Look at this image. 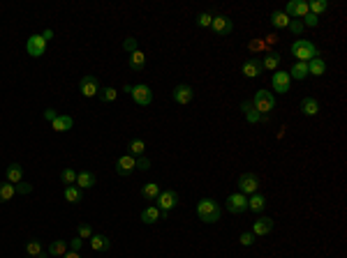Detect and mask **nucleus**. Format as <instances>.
<instances>
[{
	"instance_id": "nucleus-20",
	"label": "nucleus",
	"mask_w": 347,
	"mask_h": 258,
	"mask_svg": "<svg viewBox=\"0 0 347 258\" xmlns=\"http://www.w3.org/2000/svg\"><path fill=\"white\" fill-rule=\"evenodd\" d=\"M299 111H301L303 115H308V118H312V115L319 113V102H317L315 97H303L301 106H299Z\"/></svg>"
},
{
	"instance_id": "nucleus-40",
	"label": "nucleus",
	"mask_w": 347,
	"mask_h": 258,
	"mask_svg": "<svg viewBox=\"0 0 347 258\" xmlns=\"http://www.w3.org/2000/svg\"><path fill=\"white\" fill-rule=\"evenodd\" d=\"M76 233H79L81 240H91L93 238V229L88 226V223H79V226H76Z\"/></svg>"
},
{
	"instance_id": "nucleus-30",
	"label": "nucleus",
	"mask_w": 347,
	"mask_h": 258,
	"mask_svg": "<svg viewBox=\"0 0 347 258\" xmlns=\"http://www.w3.org/2000/svg\"><path fill=\"white\" fill-rule=\"evenodd\" d=\"M289 21H292V19H289V16H287L282 10H276L271 14V23H273V28H278V30L287 28V25H289Z\"/></svg>"
},
{
	"instance_id": "nucleus-26",
	"label": "nucleus",
	"mask_w": 347,
	"mask_h": 258,
	"mask_svg": "<svg viewBox=\"0 0 347 258\" xmlns=\"http://www.w3.org/2000/svg\"><path fill=\"white\" fill-rule=\"evenodd\" d=\"M264 208H266V199H264L262 194L257 191V194H252L250 199H248V210H252L255 214H259V212H264Z\"/></svg>"
},
{
	"instance_id": "nucleus-5",
	"label": "nucleus",
	"mask_w": 347,
	"mask_h": 258,
	"mask_svg": "<svg viewBox=\"0 0 347 258\" xmlns=\"http://www.w3.org/2000/svg\"><path fill=\"white\" fill-rule=\"evenodd\" d=\"M238 184V191L243 194V196H252V194L259 191V178H257L255 173H241L236 180Z\"/></svg>"
},
{
	"instance_id": "nucleus-10",
	"label": "nucleus",
	"mask_w": 347,
	"mask_h": 258,
	"mask_svg": "<svg viewBox=\"0 0 347 258\" xmlns=\"http://www.w3.org/2000/svg\"><path fill=\"white\" fill-rule=\"evenodd\" d=\"M271 85H273V90H276L278 94H287L289 92V88H292V79H289L287 72L278 70V72H273V76H271Z\"/></svg>"
},
{
	"instance_id": "nucleus-46",
	"label": "nucleus",
	"mask_w": 347,
	"mask_h": 258,
	"mask_svg": "<svg viewBox=\"0 0 347 258\" xmlns=\"http://www.w3.org/2000/svg\"><path fill=\"white\" fill-rule=\"evenodd\" d=\"M44 118L49 120V122H54V120L58 118V113H56V109H46V111H44Z\"/></svg>"
},
{
	"instance_id": "nucleus-37",
	"label": "nucleus",
	"mask_w": 347,
	"mask_h": 258,
	"mask_svg": "<svg viewBox=\"0 0 347 258\" xmlns=\"http://www.w3.org/2000/svg\"><path fill=\"white\" fill-rule=\"evenodd\" d=\"M61 182L65 184V187H72V184H76V171H74V169H63V171H61Z\"/></svg>"
},
{
	"instance_id": "nucleus-18",
	"label": "nucleus",
	"mask_w": 347,
	"mask_h": 258,
	"mask_svg": "<svg viewBox=\"0 0 347 258\" xmlns=\"http://www.w3.org/2000/svg\"><path fill=\"white\" fill-rule=\"evenodd\" d=\"M51 127L56 129V132H70L72 127H74V118H72V115H67V113H58V118L54 120V122H51Z\"/></svg>"
},
{
	"instance_id": "nucleus-35",
	"label": "nucleus",
	"mask_w": 347,
	"mask_h": 258,
	"mask_svg": "<svg viewBox=\"0 0 347 258\" xmlns=\"http://www.w3.org/2000/svg\"><path fill=\"white\" fill-rule=\"evenodd\" d=\"M262 67L269 72H278V67H280V55L278 53H269L266 58L262 60Z\"/></svg>"
},
{
	"instance_id": "nucleus-31",
	"label": "nucleus",
	"mask_w": 347,
	"mask_h": 258,
	"mask_svg": "<svg viewBox=\"0 0 347 258\" xmlns=\"http://www.w3.org/2000/svg\"><path fill=\"white\" fill-rule=\"evenodd\" d=\"M67 253V242L65 240H54L49 244V256H56V258H63Z\"/></svg>"
},
{
	"instance_id": "nucleus-3",
	"label": "nucleus",
	"mask_w": 347,
	"mask_h": 258,
	"mask_svg": "<svg viewBox=\"0 0 347 258\" xmlns=\"http://www.w3.org/2000/svg\"><path fill=\"white\" fill-rule=\"evenodd\" d=\"M252 106H255L257 113L266 118V115L276 109V94H273L271 90H257L255 97H252Z\"/></svg>"
},
{
	"instance_id": "nucleus-1",
	"label": "nucleus",
	"mask_w": 347,
	"mask_h": 258,
	"mask_svg": "<svg viewBox=\"0 0 347 258\" xmlns=\"http://www.w3.org/2000/svg\"><path fill=\"white\" fill-rule=\"evenodd\" d=\"M197 217L204 223H218L222 217V208L216 199H201L197 203Z\"/></svg>"
},
{
	"instance_id": "nucleus-14",
	"label": "nucleus",
	"mask_w": 347,
	"mask_h": 258,
	"mask_svg": "<svg viewBox=\"0 0 347 258\" xmlns=\"http://www.w3.org/2000/svg\"><path fill=\"white\" fill-rule=\"evenodd\" d=\"M255 238H264V235L273 233V219L271 217H257L255 223H252V231H250Z\"/></svg>"
},
{
	"instance_id": "nucleus-51",
	"label": "nucleus",
	"mask_w": 347,
	"mask_h": 258,
	"mask_svg": "<svg viewBox=\"0 0 347 258\" xmlns=\"http://www.w3.org/2000/svg\"><path fill=\"white\" fill-rule=\"evenodd\" d=\"M63 258H81V253H79V251H67Z\"/></svg>"
},
{
	"instance_id": "nucleus-32",
	"label": "nucleus",
	"mask_w": 347,
	"mask_h": 258,
	"mask_svg": "<svg viewBox=\"0 0 347 258\" xmlns=\"http://www.w3.org/2000/svg\"><path fill=\"white\" fill-rule=\"evenodd\" d=\"M160 184L157 182H148V184H144V187H141V196H144V199L146 201H153V199H157V196H160Z\"/></svg>"
},
{
	"instance_id": "nucleus-52",
	"label": "nucleus",
	"mask_w": 347,
	"mask_h": 258,
	"mask_svg": "<svg viewBox=\"0 0 347 258\" xmlns=\"http://www.w3.org/2000/svg\"><path fill=\"white\" fill-rule=\"evenodd\" d=\"M28 258H31V256H28Z\"/></svg>"
},
{
	"instance_id": "nucleus-50",
	"label": "nucleus",
	"mask_w": 347,
	"mask_h": 258,
	"mask_svg": "<svg viewBox=\"0 0 347 258\" xmlns=\"http://www.w3.org/2000/svg\"><path fill=\"white\" fill-rule=\"evenodd\" d=\"M42 37H44V42H49L51 37H54V30H51V28H49V30H44V33H42Z\"/></svg>"
},
{
	"instance_id": "nucleus-36",
	"label": "nucleus",
	"mask_w": 347,
	"mask_h": 258,
	"mask_svg": "<svg viewBox=\"0 0 347 258\" xmlns=\"http://www.w3.org/2000/svg\"><path fill=\"white\" fill-rule=\"evenodd\" d=\"M127 148H130V154H132V157H141V154L146 152V143H144L141 139H132Z\"/></svg>"
},
{
	"instance_id": "nucleus-43",
	"label": "nucleus",
	"mask_w": 347,
	"mask_h": 258,
	"mask_svg": "<svg viewBox=\"0 0 347 258\" xmlns=\"http://www.w3.org/2000/svg\"><path fill=\"white\" fill-rule=\"evenodd\" d=\"M123 49H125L127 53H135V51H139V44H137V37H127V40L123 42Z\"/></svg>"
},
{
	"instance_id": "nucleus-9",
	"label": "nucleus",
	"mask_w": 347,
	"mask_h": 258,
	"mask_svg": "<svg viewBox=\"0 0 347 258\" xmlns=\"http://www.w3.org/2000/svg\"><path fill=\"white\" fill-rule=\"evenodd\" d=\"M211 30L216 33V35L227 37V35H231V30H234V21H231L229 16H225V14H213Z\"/></svg>"
},
{
	"instance_id": "nucleus-4",
	"label": "nucleus",
	"mask_w": 347,
	"mask_h": 258,
	"mask_svg": "<svg viewBox=\"0 0 347 258\" xmlns=\"http://www.w3.org/2000/svg\"><path fill=\"white\" fill-rule=\"evenodd\" d=\"M125 90L127 94L132 97V102H135L137 106H151V102H153V90L148 88L146 83H137V85H125Z\"/></svg>"
},
{
	"instance_id": "nucleus-8",
	"label": "nucleus",
	"mask_w": 347,
	"mask_h": 258,
	"mask_svg": "<svg viewBox=\"0 0 347 258\" xmlns=\"http://www.w3.org/2000/svg\"><path fill=\"white\" fill-rule=\"evenodd\" d=\"M225 208H227V212H231V214H243L248 210V196H243L241 191L229 194L225 201Z\"/></svg>"
},
{
	"instance_id": "nucleus-25",
	"label": "nucleus",
	"mask_w": 347,
	"mask_h": 258,
	"mask_svg": "<svg viewBox=\"0 0 347 258\" xmlns=\"http://www.w3.org/2000/svg\"><path fill=\"white\" fill-rule=\"evenodd\" d=\"M160 217H162V212L155 208V205H148V208L141 210V221L148 223V226H151V223H157L160 221Z\"/></svg>"
},
{
	"instance_id": "nucleus-13",
	"label": "nucleus",
	"mask_w": 347,
	"mask_h": 258,
	"mask_svg": "<svg viewBox=\"0 0 347 258\" xmlns=\"http://www.w3.org/2000/svg\"><path fill=\"white\" fill-rule=\"evenodd\" d=\"M171 100L176 102V104L185 106V104H190V102L195 100V90H192L190 85L181 83V85H176V88L171 90Z\"/></svg>"
},
{
	"instance_id": "nucleus-45",
	"label": "nucleus",
	"mask_w": 347,
	"mask_h": 258,
	"mask_svg": "<svg viewBox=\"0 0 347 258\" xmlns=\"http://www.w3.org/2000/svg\"><path fill=\"white\" fill-rule=\"evenodd\" d=\"M148 169H151V159L144 157V154L137 157V171H148Z\"/></svg>"
},
{
	"instance_id": "nucleus-16",
	"label": "nucleus",
	"mask_w": 347,
	"mask_h": 258,
	"mask_svg": "<svg viewBox=\"0 0 347 258\" xmlns=\"http://www.w3.org/2000/svg\"><path fill=\"white\" fill-rule=\"evenodd\" d=\"M135 169H137V157H132V154H123L116 162V173L118 175H130Z\"/></svg>"
},
{
	"instance_id": "nucleus-15",
	"label": "nucleus",
	"mask_w": 347,
	"mask_h": 258,
	"mask_svg": "<svg viewBox=\"0 0 347 258\" xmlns=\"http://www.w3.org/2000/svg\"><path fill=\"white\" fill-rule=\"evenodd\" d=\"M241 72H243V76H246V79H257V76L264 72L262 60H259V58H248L246 62H243Z\"/></svg>"
},
{
	"instance_id": "nucleus-11",
	"label": "nucleus",
	"mask_w": 347,
	"mask_h": 258,
	"mask_svg": "<svg viewBox=\"0 0 347 258\" xmlns=\"http://www.w3.org/2000/svg\"><path fill=\"white\" fill-rule=\"evenodd\" d=\"M25 51H28V55L31 58H42L46 51V42L42 35H31L28 37V42H25Z\"/></svg>"
},
{
	"instance_id": "nucleus-2",
	"label": "nucleus",
	"mask_w": 347,
	"mask_h": 258,
	"mask_svg": "<svg viewBox=\"0 0 347 258\" xmlns=\"http://www.w3.org/2000/svg\"><path fill=\"white\" fill-rule=\"evenodd\" d=\"M289 51H292V55H294V62H310V60L319 58V49H317L310 40H306V37L294 42Z\"/></svg>"
},
{
	"instance_id": "nucleus-42",
	"label": "nucleus",
	"mask_w": 347,
	"mask_h": 258,
	"mask_svg": "<svg viewBox=\"0 0 347 258\" xmlns=\"http://www.w3.org/2000/svg\"><path fill=\"white\" fill-rule=\"evenodd\" d=\"M287 28H289V33H292L294 37H301V33H303V23H301V21L292 19V21H289V25H287Z\"/></svg>"
},
{
	"instance_id": "nucleus-39",
	"label": "nucleus",
	"mask_w": 347,
	"mask_h": 258,
	"mask_svg": "<svg viewBox=\"0 0 347 258\" xmlns=\"http://www.w3.org/2000/svg\"><path fill=\"white\" fill-rule=\"evenodd\" d=\"M211 23H213L211 12H201V14H197V25H199V28H211Z\"/></svg>"
},
{
	"instance_id": "nucleus-7",
	"label": "nucleus",
	"mask_w": 347,
	"mask_h": 258,
	"mask_svg": "<svg viewBox=\"0 0 347 258\" xmlns=\"http://www.w3.org/2000/svg\"><path fill=\"white\" fill-rule=\"evenodd\" d=\"M155 201H157L155 208L160 210L162 214H167V212H171V210L178 205V194L174 191V189H167V191H160V196H157Z\"/></svg>"
},
{
	"instance_id": "nucleus-29",
	"label": "nucleus",
	"mask_w": 347,
	"mask_h": 258,
	"mask_svg": "<svg viewBox=\"0 0 347 258\" xmlns=\"http://www.w3.org/2000/svg\"><path fill=\"white\" fill-rule=\"evenodd\" d=\"M144 67H146V55L141 53V51H135V53H130V70L144 72Z\"/></svg>"
},
{
	"instance_id": "nucleus-34",
	"label": "nucleus",
	"mask_w": 347,
	"mask_h": 258,
	"mask_svg": "<svg viewBox=\"0 0 347 258\" xmlns=\"http://www.w3.org/2000/svg\"><path fill=\"white\" fill-rule=\"evenodd\" d=\"M25 253L31 258H40V253H44L40 240H28V242H25Z\"/></svg>"
},
{
	"instance_id": "nucleus-17",
	"label": "nucleus",
	"mask_w": 347,
	"mask_h": 258,
	"mask_svg": "<svg viewBox=\"0 0 347 258\" xmlns=\"http://www.w3.org/2000/svg\"><path fill=\"white\" fill-rule=\"evenodd\" d=\"M91 249H93V251H100V253L109 251V249H111V238H106V235H102V233H93Z\"/></svg>"
},
{
	"instance_id": "nucleus-44",
	"label": "nucleus",
	"mask_w": 347,
	"mask_h": 258,
	"mask_svg": "<svg viewBox=\"0 0 347 258\" xmlns=\"http://www.w3.org/2000/svg\"><path fill=\"white\" fill-rule=\"evenodd\" d=\"M255 235L252 233H241V238H238V242H241V247H252L255 244Z\"/></svg>"
},
{
	"instance_id": "nucleus-49",
	"label": "nucleus",
	"mask_w": 347,
	"mask_h": 258,
	"mask_svg": "<svg viewBox=\"0 0 347 258\" xmlns=\"http://www.w3.org/2000/svg\"><path fill=\"white\" fill-rule=\"evenodd\" d=\"M250 49H252V51H257V49H259V51H262V49H264V42H259V40H255V42H250Z\"/></svg>"
},
{
	"instance_id": "nucleus-21",
	"label": "nucleus",
	"mask_w": 347,
	"mask_h": 258,
	"mask_svg": "<svg viewBox=\"0 0 347 258\" xmlns=\"http://www.w3.org/2000/svg\"><path fill=\"white\" fill-rule=\"evenodd\" d=\"M241 111H243V115H246V120L250 124H257V122H262V120H264V115L257 113L255 106H252V102H248V100L241 102Z\"/></svg>"
},
{
	"instance_id": "nucleus-38",
	"label": "nucleus",
	"mask_w": 347,
	"mask_h": 258,
	"mask_svg": "<svg viewBox=\"0 0 347 258\" xmlns=\"http://www.w3.org/2000/svg\"><path fill=\"white\" fill-rule=\"evenodd\" d=\"M97 97H100L102 102H106V104H109V102H114L116 97H118V90H116V88H102Z\"/></svg>"
},
{
	"instance_id": "nucleus-47",
	"label": "nucleus",
	"mask_w": 347,
	"mask_h": 258,
	"mask_svg": "<svg viewBox=\"0 0 347 258\" xmlns=\"http://www.w3.org/2000/svg\"><path fill=\"white\" fill-rule=\"evenodd\" d=\"M81 244H84V240H81V238H74V240H72V242H70L72 251H79V249H81Z\"/></svg>"
},
{
	"instance_id": "nucleus-6",
	"label": "nucleus",
	"mask_w": 347,
	"mask_h": 258,
	"mask_svg": "<svg viewBox=\"0 0 347 258\" xmlns=\"http://www.w3.org/2000/svg\"><path fill=\"white\" fill-rule=\"evenodd\" d=\"M100 90H102V85H100V79H97V76H93V74L81 76L79 92L84 94V97H97V94H100Z\"/></svg>"
},
{
	"instance_id": "nucleus-33",
	"label": "nucleus",
	"mask_w": 347,
	"mask_h": 258,
	"mask_svg": "<svg viewBox=\"0 0 347 258\" xmlns=\"http://www.w3.org/2000/svg\"><path fill=\"white\" fill-rule=\"evenodd\" d=\"M327 10H329V0H310V3H308V12L315 16L324 14Z\"/></svg>"
},
{
	"instance_id": "nucleus-19",
	"label": "nucleus",
	"mask_w": 347,
	"mask_h": 258,
	"mask_svg": "<svg viewBox=\"0 0 347 258\" xmlns=\"http://www.w3.org/2000/svg\"><path fill=\"white\" fill-rule=\"evenodd\" d=\"M95 182H97V178H95V173H91V171H79V173H76V187H79L81 191L95 187Z\"/></svg>"
},
{
	"instance_id": "nucleus-27",
	"label": "nucleus",
	"mask_w": 347,
	"mask_h": 258,
	"mask_svg": "<svg viewBox=\"0 0 347 258\" xmlns=\"http://www.w3.org/2000/svg\"><path fill=\"white\" fill-rule=\"evenodd\" d=\"M308 74H312V76H324V74H327V62H324L322 58L310 60V62H308Z\"/></svg>"
},
{
	"instance_id": "nucleus-22",
	"label": "nucleus",
	"mask_w": 347,
	"mask_h": 258,
	"mask_svg": "<svg viewBox=\"0 0 347 258\" xmlns=\"http://www.w3.org/2000/svg\"><path fill=\"white\" fill-rule=\"evenodd\" d=\"M5 178H7V182H12V184H19L21 180H23V166L21 164H10L7 166V171H5Z\"/></svg>"
},
{
	"instance_id": "nucleus-12",
	"label": "nucleus",
	"mask_w": 347,
	"mask_h": 258,
	"mask_svg": "<svg viewBox=\"0 0 347 258\" xmlns=\"http://www.w3.org/2000/svg\"><path fill=\"white\" fill-rule=\"evenodd\" d=\"M285 12L289 19H297V21H301L303 16L308 14V0H292V3H287L285 5Z\"/></svg>"
},
{
	"instance_id": "nucleus-28",
	"label": "nucleus",
	"mask_w": 347,
	"mask_h": 258,
	"mask_svg": "<svg viewBox=\"0 0 347 258\" xmlns=\"http://www.w3.org/2000/svg\"><path fill=\"white\" fill-rule=\"evenodd\" d=\"M16 196V184L12 182H0V203H5V201H12Z\"/></svg>"
},
{
	"instance_id": "nucleus-23",
	"label": "nucleus",
	"mask_w": 347,
	"mask_h": 258,
	"mask_svg": "<svg viewBox=\"0 0 347 258\" xmlns=\"http://www.w3.org/2000/svg\"><path fill=\"white\" fill-rule=\"evenodd\" d=\"M289 74V79H294V81H306L308 76V62H294L292 64V70L287 72Z\"/></svg>"
},
{
	"instance_id": "nucleus-24",
	"label": "nucleus",
	"mask_w": 347,
	"mask_h": 258,
	"mask_svg": "<svg viewBox=\"0 0 347 258\" xmlns=\"http://www.w3.org/2000/svg\"><path fill=\"white\" fill-rule=\"evenodd\" d=\"M63 199L67 201V203H81V201H84V191H81L79 187H76V184H72V187H65L63 189Z\"/></svg>"
},
{
	"instance_id": "nucleus-48",
	"label": "nucleus",
	"mask_w": 347,
	"mask_h": 258,
	"mask_svg": "<svg viewBox=\"0 0 347 258\" xmlns=\"http://www.w3.org/2000/svg\"><path fill=\"white\" fill-rule=\"evenodd\" d=\"M16 191H21V194H28V191H31V184L19 182V184H16Z\"/></svg>"
},
{
	"instance_id": "nucleus-41",
	"label": "nucleus",
	"mask_w": 347,
	"mask_h": 258,
	"mask_svg": "<svg viewBox=\"0 0 347 258\" xmlns=\"http://www.w3.org/2000/svg\"><path fill=\"white\" fill-rule=\"evenodd\" d=\"M301 23H303V28H306V25H308V28H317V25H319V16H315V14H310V12H308V14L303 16Z\"/></svg>"
}]
</instances>
